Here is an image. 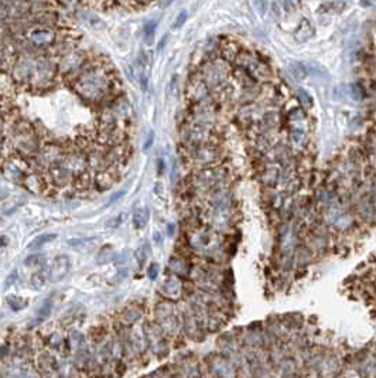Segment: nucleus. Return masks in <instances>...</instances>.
<instances>
[{
	"label": "nucleus",
	"mask_w": 376,
	"mask_h": 378,
	"mask_svg": "<svg viewBox=\"0 0 376 378\" xmlns=\"http://www.w3.org/2000/svg\"><path fill=\"white\" fill-rule=\"evenodd\" d=\"M229 181V170L222 165L214 166V167H206V169H197L192 170L190 174V179L187 186H190L197 193L208 194L217 188L228 186Z\"/></svg>",
	"instance_id": "nucleus-3"
},
{
	"label": "nucleus",
	"mask_w": 376,
	"mask_h": 378,
	"mask_svg": "<svg viewBox=\"0 0 376 378\" xmlns=\"http://www.w3.org/2000/svg\"><path fill=\"white\" fill-rule=\"evenodd\" d=\"M187 17H188V14H187V12H185V10H183V12H181V13L177 16V19H176V21H174V26H173V27H174V28L181 27V26L184 24L185 21H187Z\"/></svg>",
	"instance_id": "nucleus-30"
},
{
	"label": "nucleus",
	"mask_w": 376,
	"mask_h": 378,
	"mask_svg": "<svg viewBox=\"0 0 376 378\" xmlns=\"http://www.w3.org/2000/svg\"><path fill=\"white\" fill-rule=\"evenodd\" d=\"M232 67H240L242 69H245L260 85L272 83L273 80V71L270 68V65L262 57L247 48H240L239 54L236 55Z\"/></svg>",
	"instance_id": "nucleus-5"
},
{
	"label": "nucleus",
	"mask_w": 376,
	"mask_h": 378,
	"mask_svg": "<svg viewBox=\"0 0 376 378\" xmlns=\"http://www.w3.org/2000/svg\"><path fill=\"white\" fill-rule=\"evenodd\" d=\"M315 34V28L313 26V23L308 20V19H301V21L299 23V26L294 30V40L300 44H304V43L310 42Z\"/></svg>",
	"instance_id": "nucleus-13"
},
{
	"label": "nucleus",
	"mask_w": 376,
	"mask_h": 378,
	"mask_svg": "<svg viewBox=\"0 0 376 378\" xmlns=\"http://www.w3.org/2000/svg\"><path fill=\"white\" fill-rule=\"evenodd\" d=\"M43 263H44V256L41 254H31L24 261V265L28 267V268H31V267H40Z\"/></svg>",
	"instance_id": "nucleus-29"
},
{
	"label": "nucleus",
	"mask_w": 376,
	"mask_h": 378,
	"mask_svg": "<svg viewBox=\"0 0 376 378\" xmlns=\"http://www.w3.org/2000/svg\"><path fill=\"white\" fill-rule=\"evenodd\" d=\"M34 367L37 371L41 374L43 377L50 375L58 370V361L54 354L47 347H43L35 353L34 356Z\"/></svg>",
	"instance_id": "nucleus-8"
},
{
	"label": "nucleus",
	"mask_w": 376,
	"mask_h": 378,
	"mask_svg": "<svg viewBox=\"0 0 376 378\" xmlns=\"http://www.w3.org/2000/svg\"><path fill=\"white\" fill-rule=\"evenodd\" d=\"M139 84L142 85V88H143V90L147 88L149 80H147V75L144 74V71H140V74H139Z\"/></svg>",
	"instance_id": "nucleus-35"
},
{
	"label": "nucleus",
	"mask_w": 376,
	"mask_h": 378,
	"mask_svg": "<svg viewBox=\"0 0 376 378\" xmlns=\"http://www.w3.org/2000/svg\"><path fill=\"white\" fill-rule=\"evenodd\" d=\"M286 126L287 129L310 132V117L300 106H294L286 114Z\"/></svg>",
	"instance_id": "nucleus-11"
},
{
	"label": "nucleus",
	"mask_w": 376,
	"mask_h": 378,
	"mask_svg": "<svg viewBox=\"0 0 376 378\" xmlns=\"http://www.w3.org/2000/svg\"><path fill=\"white\" fill-rule=\"evenodd\" d=\"M296 96H297V101L300 102V108H303L304 110L313 108V96L310 95L307 91L299 88L296 91Z\"/></svg>",
	"instance_id": "nucleus-22"
},
{
	"label": "nucleus",
	"mask_w": 376,
	"mask_h": 378,
	"mask_svg": "<svg viewBox=\"0 0 376 378\" xmlns=\"http://www.w3.org/2000/svg\"><path fill=\"white\" fill-rule=\"evenodd\" d=\"M260 181L269 188H273L279 184L281 177V167L276 162H267V160H260V170H259Z\"/></svg>",
	"instance_id": "nucleus-10"
},
{
	"label": "nucleus",
	"mask_w": 376,
	"mask_h": 378,
	"mask_svg": "<svg viewBox=\"0 0 376 378\" xmlns=\"http://www.w3.org/2000/svg\"><path fill=\"white\" fill-rule=\"evenodd\" d=\"M349 95L352 99H355V101H363L366 96H368V92H366V88L363 87L362 84L355 83V84H351L349 85Z\"/></svg>",
	"instance_id": "nucleus-21"
},
{
	"label": "nucleus",
	"mask_w": 376,
	"mask_h": 378,
	"mask_svg": "<svg viewBox=\"0 0 376 378\" xmlns=\"http://www.w3.org/2000/svg\"><path fill=\"white\" fill-rule=\"evenodd\" d=\"M156 27H157V23L156 20L147 21L144 24L143 27V39L146 44H153V40H154V33H156Z\"/></svg>",
	"instance_id": "nucleus-23"
},
{
	"label": "nucleus",
	"mask_w": 376,
	"mask_h": 378,
	"mask_svg": "<svg viewBox=\"0 0 376 378\" xmlns=\"http://www.w3.org/2000/svg\"><path fill=\"white\" fill-rule=\"evenodd\" d=\"M255 5H256V9L259 10L260 14L266 13V0H253Z\"/></svg>",
	"instance_id": "nucleus-34"
},
{
	"label": "nucleus",
	"mask_w": 376,
	"mask_h": 378,
	"mask_svg": "<svg viewBox=\"0 0 376 378\" xmlns=\"http://www.w3.org/2000/svg\"><path fill=\"white\" fill-rule=\"evenodd\" d=\"M113 259V251L110 247H105L99 251V254L96 256V261L98 263H106Z\"/></svg>",
	"instance_id": "nucleus-27"
},
{
	"label": "nucleus",
	"mask_w": 376,
	"mask_h": 378,
	"mask_svg": "<svg viewBox=\"0 0 376 378\" xmlns=\"http://www.w3.org/2000/svg\"><path fill=\"white\" fill-rule=\"evenodd\" d=\"M288 72L291 74V77H293L296 81H303L308 75L304 64H301V62H291V64H288Z\"/></svg>",
	"instance_id": "nucleus-19"
},
{
	"label": "nucleus",
	"mask_w": 376,
	"mask_h": 378,
	"mask_svg": "<svg viewBox=\"0 0 376 378\" xmlns=\"http://www.w3.org/2000/svg\"><path fill=\"white\" fill-rule=\"evenodd\" d=\"M181 155L185 163L191 166L192 170L206 169L222 165L224 149L222 143H204L198 146L181 147Z\"/></svg>",
	"instance_id": "nucleus-4"
},
{
	"label": "nucleus",
	"mask_w": 376,
	"mask_h": 378,
	"mask_svg": "<svg viewBox=\"0 0 376 378\" xmlns=\"http://www.w3.org/2000/svg\"><path fill=\"white\" fill-rule=\"evenodd\" d=\"M57 238V235L55 234H44L40 235V237H37L35 240H33V242L30 244V248H38L44 245V244H47V242H51V241H54Z\"/></svg>",
	"instance_id": "nucleus-28"
},
{
	"label": "nucleus",
	"mask_w": 376,
	"mask_h": 378,
	"mask_svg": "<svg viewBox=\"0 0 376 378\" xmlns=\"http://www.w3.org/2000/svg\"><path fill=\"white\" fill-rule=\"evenodd\" d=\"M67 344H68L69 350H72L74 353L78 350H81L85 347V337L81 331L78 330H71L65 337Z\"/></svg>",
	"instance_id": "nucleus-16"
},
{
	"label": "nucleus",
	"mask_w": 376,
	"mask_h": 378,
	"mask_svg": "<svg viewBox=\"0 0 376 378\" xmlns=\"http://www.w3.org/2000/svg\"><path fill=\"white\" fill-rule=\"evenodd\" d=\"M180 146L190 147L204 143H222V135L219 128H212L206 125L194 122L185 117L183 124L180 125Z\"/></svg>",
	"instance_id": "nucleus-2"
},
{
	"label": "nucleus",
	"mask_w": 376,
	"mask_h": 378,
	"mask_svg": "<svg viewBox=\"0 0 376 378\" xmlns=\"http://www.w3.org/2000/svg\"><path fill=\"white\" fill-rule=\"evenodd\" d=\"M156 322L163 333H176L178 329V317L169 303H161L156 308Z\"/></svg>",
	"instance_id": "nucleus-7"
},
{
	"label": "nucleus",
	"mask_w": 376,
	"mask_h": 378,
	"mask_svg": "<svg viewBox=\"0 0 376 378\" xmlns=\"http://www.w3.org/2000/svg\"><path fill=\"white\" fill-rule=\"evenodd\" d=\"M47 282V274L44 272V271H37L34 272L31 278H30V283H31V286L37 290H40V289L44 288V285Z\"/></svg>",
	"instance_id": "nucleus-24"
},
{
	"label": "nucleus",
	"mask_w": 376,
	"mask_h": 378,
	"mask_svg": "<svg viewBox=\"0 0 376 378\" xmlns=\"http://www.w3.org/2000/svg\"><path fill=\"white\" fill-rule=\"evenodd\" d=\"M7 305L12 308V310H14V312H19V310H21L23 308H26L27 302H26V299H24V297L12 295V296H7Z\"/></svg>",
	"instance_id": "nucleus-26"
},
{
	"label": "nucleus",
	"mask_w": 376,
	"mask_h": 378,
	"mask_svg": "<svg viewBox=\"0 0 376 378\" xmlns=\"http://www.w3.org/2000/svg\"><path fill=\"white\" fill-rule=\"evenodd\" d=\"M142 317V312L137 308H126L120 316V323L122 324H135Z\"/></svg>",
	"instance_id": "nucleus-18"
},
{
	"label": "nucleus",
	"mask_w": 376,
	"mask_h": 378,
	"mask_svg": "<svg viewBox=\"0 0 376 378\" xmlns=\"http://www.w3.org/2000/svg\"><path fill=\"white\" fill-rule=\"evenodd\" d=\"M161 292L167 299H176L183 292V283L177 276H173L161 285Z\"/></svg>",
	"instance_id": "nucleus-15"
},
{
	"label": "nucleus",
	"mask_w": 376,
	"mask_h": 378,
	"mask_svg": "<svg viewBox=\"0 0 376 378\" xmlns=\"http://www.w3.org/2000/svg\"><path fill=\"white\" fill-rule=\"evenodd\" d=\"M16 281H17V271H13L10 275L7 276V279H6V282H5V286H6V289L10 288V285L13 286L14 283H16Z\"/></svg>",
	"instance_id": "nucleus-33"
},
{
	"label": "nucleus",
	"mask_w": 376,
	"mask_h": 378,
	"mask_svg": "<svg viewBox=\"0 0 376 378\" xmlns=\"http://www.w3.org/2000/svg\"><path fill=\"white\" fill-rule=\"evenodd\" d=\"M122 218H123V215H119V217H116V218H113L110 222H108V227H110V228L119 227V225L122 224Z\"/></svg>",
	"instance_id": "nucleus-36"
},
{
	"label": "nucleus",
	"mask_w": 376,
	"mask_h": 378,
	"mask_svg": "<svg viewBox=\"0 0 376 378\" xmlns=\"http://www.w3.org/2000/svg\"><path fill=\"white\" fill-rule=\"evenodd\" d=\"M132 221H133V225L136 230H142L147 225V222H149V211H147V208H144V207H139L135 210V213H133V217H132Z\"/></svg>",
	"instance_id": "nucleus-17"
},
{
	"label": "nucleus",
	"mask_w": 376,
	"mask_h": 378,
	"mask_svg": "<svg viewBox=\"0 0 376 378\" xmlns=\"http://www.w3.org/2000/svg\"><path fill=\"white\" fill-rule=\"evenodd\" d=\"M345 9V3L341 2V0H335V2H329V3H325V5H322L320 9H318V12L320 13H341L342 10Z\"/></svg>",
	"instance_id": "nucleus-20"
},
{
	"label": "nucleus",
	"mask_w": 376,
	"mask_h": 378,
	"mask_svg": "<svg viewBox=\"0 0 376 378\" xmlns=\"http://www.w3.org/2000/svg\"><path fill=\"white\" fill-rule=\"evenodd\" d=\"M280 3L286 12H293L296 7V0H280Z\"/></svg>",
	"instance_id": "nucleus-32"
},
{
	"label": "nucleus",
	"mask_w": 376,
	"mask_h": 378,
	"mask_svg": "<svg viewBox=\"0 0 376 378\" xmlns=\"http://www.w3.org/2000/svg\"><path fill=\"white\" fill-rule=\"evenodd\" d=\"M119 176L120 173L115 172L112 169L96 173L94 176V188L96 192H106L119 180Z\"/></svg>",
	"instance_id": "nucleus-12"
},
{
	"label": "nucleus",
	"mask_w": 376,
	"mask_h": 378,
	"mask_svg": "<svg viewBox=\"0 0 376 378\" xmlns=\"http://www.w3.org/2000/svg\"><path fill=\"white\" fill-rule=\"evenodd\" d=\"M202 83L205 84L210 90L211 95L215 98L224 91L228 84L231 83V71L232 65L225 60H222L219 55L204 58V61L195 69Z\"/></svg>",
	"instance_id": "nucleus-1"
},
{
	"label": "nucleus",
	"mask_w": 376,
	"mask_h": 378,
	"mask_svg": "<svg viewBox=\"0 0 376 378\" xmlns=\"http://www.w3.org/2000/svg\"><path fill=\"white\" fill-rule=\"evenodd\" d=\"M212 371L218 378H231L232 377V364L225 357H215L211 361Z\"/></svg>",
	"instance_id": "nucleus-14"
},
{
	"label": "nucleus",
	"mask_w": 376,
	"mask_h": 378,
	"mask_svg": "<svg viewBox=\"0 0 376 378\" xmlns=\"http://www.w3.org/2000/svg\"><path fill=\"white\" fill-rule=\"evenodd\" d=\"M211 95L210 90L206 88V85L202 83V80L199 78V75L195 72H192L188 81H187V85H185V99L190 105H194V103H198L201 101H204L205 98Z\"/></svg>",
	"instance_id": "nucleus-6"
},
{
	"label": "nucleus",
	"mask_w": 376,
	"mask_h": 378,
	"mask_svg": "<svg viewBox=\"0 0 376 378\" xmlns=\"http://www.w3.org/2000/svg\"><path fill=\"white\" fill-rule=\"evenodd\" d=\"M147 275H149V278L150 279H156L158 275V265L157 263H151L150 267H149V269H147Z\"/></svg>",
	"instance_id": "nucleus-31"
},
{
	"label": "nucleus",
	"mask_w": 376,
	"mask_h": 378,
	"mask_svg": "<svg viewBox=\"0 0 376 378\" xmlns=\"http://www.w3.org/2000/svg\"><path fill=\"white\" fill-rule=\"evenodd\" d=\"M71 271V259L68 255H58L51 262L47 271V281L51 283L61 282Z\"/></svg>",
	"instance_id": "nucleus-9"
},
{
	"label": "nucleus",
	"mask_w": 376,
	"mask_h": 378,
	"mask_svg": "<svg viewBox=\"0 0 376 378\" xmlns=\"http://www.w3.org/2000/svg\"><path fill=\"white\" fill-rule=\"evenodd\" d=\"M53 305H54V303H53V299H51V297H48L47 300L43 303L41 308H40L38 312H37V319H38L40 322H44V320H46L50 315H51Z\"/></svg>",
	"instance_id": "nucleus-25"
}]
</instances>
